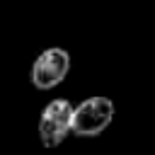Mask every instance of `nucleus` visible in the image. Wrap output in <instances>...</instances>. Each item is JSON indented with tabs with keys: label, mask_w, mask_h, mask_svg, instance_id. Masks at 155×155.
<instances>
[{
	"label": "nucleus",
	"mask_w": 155,
	"mask_h": 155,
	"mask_svg": "<svg viewBox=\"0 0 155 155\" xmlns=\"http://www.w3.org/2000/svg\"><path fill=\"white\" fill-rule=\"evenodd\" d=\"M73 104L68 99H51L39 116V138L46 148H56L73 128Z\"/></svg>",
	"instance_id": "f03ea898"
},
{
	"label": "nucleus",
	"mask_w": 155,
	"mask_h": 155,
	"mask_svg": "<svg viewBox=\"0 0 155 155\" xmlns=\"http://www.w3.org/2000/svg\"><path fill=\"white\" fill-rule=\"evenodd\" d=\"M114 119V102L109 97H87L73 109V128L70 133L90 138L102 133Z\"/></svg>",
	"instance_id": "f257e3e1"
},
{
	"label": "nucleus",
	"mask_w": 155,
	"mask_h": 155,
	"mask_svg": "<svg viewBox=\"0 0 155 155\" xmlns=\"http://www.w3.org/2000/svg\"><path fill=\"white\" fill-rule=\"evenodd\" d=\"M70 70V56L61 46H51L41 51L31 65V85L36 90H53L65 80Z\"/></svg>",
	"instance_id": "7ed1b4c3"
}]
</instances>
